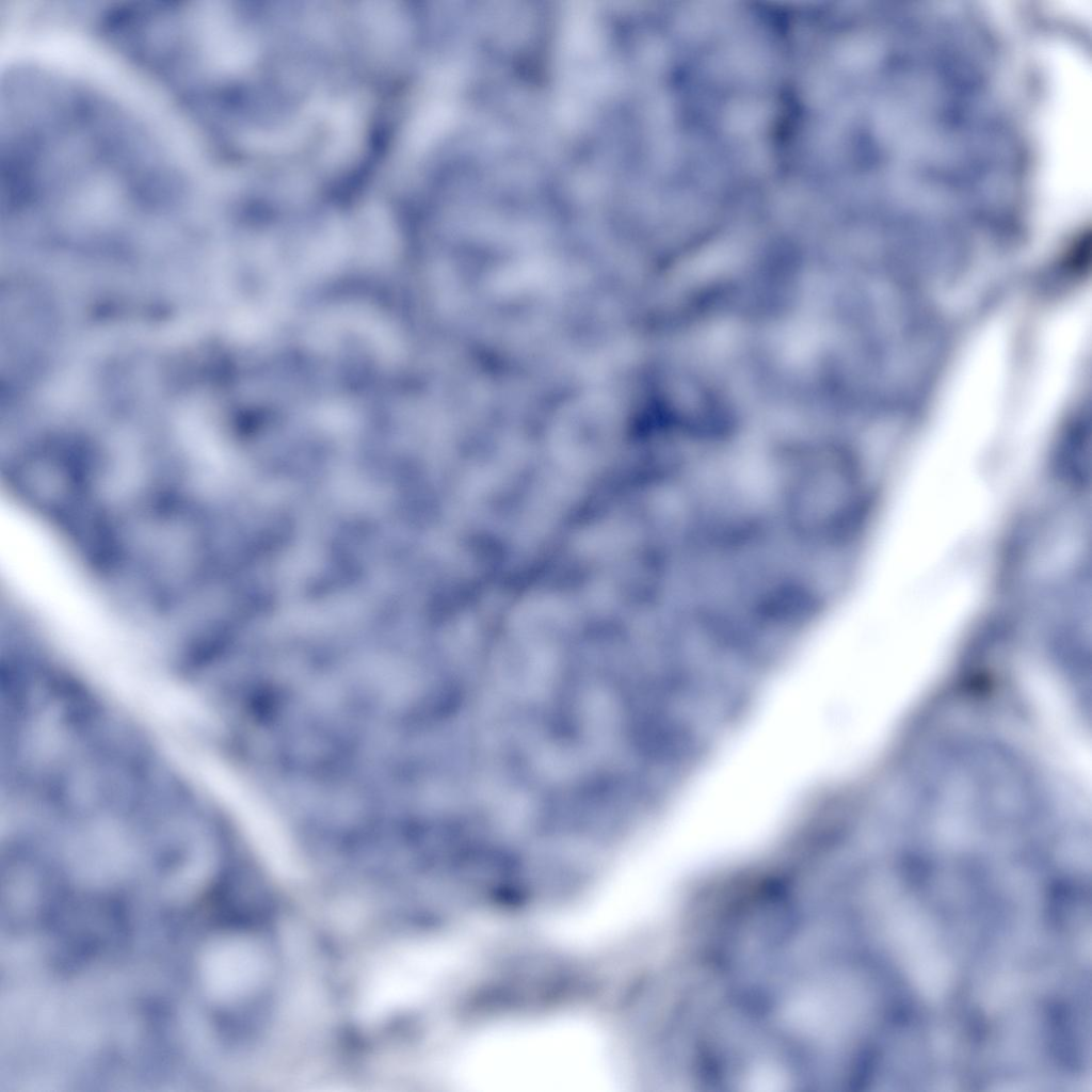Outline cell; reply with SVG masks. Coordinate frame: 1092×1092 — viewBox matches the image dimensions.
<instances>
[{"label": "cell", "mask_w": 1092, "mask_h": 1092, "mask_svg": "<svg viewBox=\"0 0 1092 1092\" xmlns=\"http://www.w3.org/2000/svg\"><path fill=\"white\" fill-rule=\"evenodd\" d=\"M203 764L202 771L269 866L283 874L294 872L298 862L291 839L267 802L229 769L214 761Z\"/></svg>", "instance_id": "cell-2"}, {"label": "cell", "mask_w": 1092, "mask_h": 1092, "mask_svg": "<svg viewBox=\"0 0 1092 1092\" xmlns=\"http://www.w3.org/2000/svg\"><path fill=\"white\" fill-rule=\"evenodd\" d=\"M446 962V952L429 944H406L391 951L367 978L358 1002L360 1016L376 1021L413 1008L432 991Z\"/></svg>", "instance_id": "cell-1"}]
</instances>
